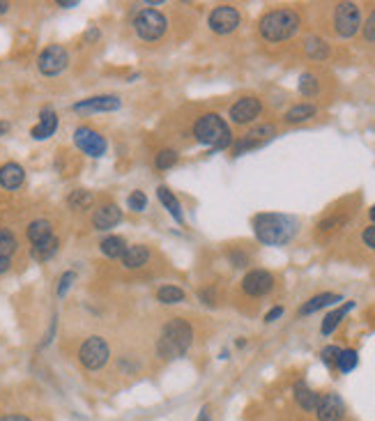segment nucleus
<instances>
[{"mask_svg": "<svg viewBox=\"0 0 375 421\" xmlns=\"http://www.w3.org/2000/svg\"><path fill=\"white\" fill-rule=\"evenodd\" d=\"M254 235L256 240L265 247H286L295 240L299 233V219L293 214H281V212H261L256 214L254 221Z\"/></svg>", "mask_w": 375, "mask_h": 421, "instance_id": "1", "label": "nucleus"}, {"mask_svg": "<svg viewBox=\"0 0 375 421\" xmlns=\"http://www.w3.org/2000/svg\"><path fill=\"white\" fill-rule=\"evenodd\" d=\"M302 28V14L295 7H274L258 19V35L270 42V44H281V42L293 39Z\"/></svg>", "mask_w": 375, "mask_h": 421, "instance_id": "2", "label": "nucleus"}, {"mask_svg": "<svg viewBox=\"0 0 375 421\" xmlns=\"http://www.w3.org/2000/svg\"><path fill=\"white\" fill-rule=\"evenodd\" d=\"M191 136L196 138L200 145L212 147L214 152L233 145V132H230V125L219 116V113H212V111L203 113V116H198L196 120H193Z\"/></svg>", "mask_w": 375, "mask_h": 421, "instance_id": "3", "label": "nucleus"}, {"mask_svg": "<svg viewBox=\"0 0 375 421\" xmlns=\"http://www.w3.org/2000/svg\"><path fill=\"white\" fill-rule=\"evenodd\" d=\"M357 203L359 198H345V201L336 203L334 208H329L327 212L318 219V224L313 226V238L320 244H327L336 238V235L343 233V228H348L357 212Z\"/></svg>", "mask_w": 375, "mask_h": 421, "instance_id": "4", "label": "nucleus"}, {"mask_svg": "<svg viewBox=\"0 0 375 421\" xmlns=\"http://www.w3.org/2000/svg\"><path fill=\"white\" fill-rule=\"evenodd\" d=\"M193 330L184 318H171L162 327L159 341H157V355L162 359H177L191 348Z\"/></svg>", "mask_w": 375, "mask_h": 421, "instance_id": "5", "label": "nucleus"}, {"mask_svg": "<svg viewBox=\"0 0 375 421\" xmlns=\"http://www.w3.org/2000/svg\"><path fill=\"white\" fill-rule=\"evenodd\" d=\"M362 7L359 3H336L331 10V30L336 33V37L341 39H352L362 30Z\"/></svg>", "mask_w": 375, "mask_h": 421, "instance_id": "6", "label": "nucleus"}, {"mask_svg": "<svg viewBox=\"0 0 375 421\" xmlns=\"http://www.w3.org/2000/svg\"><path fill=\"white\" fill-rule=\"evenodd\" d=\"M136 37L143 42H159L168 30V19L159 10H139L132 19Z\"/></svg>", "mask_w": 375, "mask_h": 421, "instance_id": "7", "label": "nucleus"}, {"mask_svg": "<svg viewBox=\"0 0 375 421\" xmlns=\"http://www.w3.org/2000/svg\"><path fill=\"white\" fill-rule=\"evenodd\" d=\"M111 359V348L104 337H88L78 348V361L88 370H102Z\"/></svg>", "mask_w": 375, "mask_h": 421, "instance_id": "8", "label": "nucleus"}, {"mask_svg": "<svg viewBox=\"0 0 375 421\" xmlns=\"http://www.w3.org/2000/svg\"><path fill=\"white\" fill-rule=\"evenodd\" d=\"M274 288H277V276H274L272 272H268V269H261V267L249 269V272L244 274L242 281H240V290L251 299L268 297L274 292Z\"/></svg>", "mask_w": 375, "mask_h": 421, "instance_id": "9", "label": "nucleus"}, {"mask_svg": "<svg viewBox=\"0 0 375 421\" xmlns=\"http://www.w3.org/2000/svg\"><path fill=\"white\" fill-rule=\"evenodd\" d=\"M265 106H263V99L256 97V95H244L240 97L237 102L230 104L228 109V118L230 123L237 125V127H249L254 125L258 118L263 116Z\"/></svg>", "mask_w": 375, "mask_h": 421, "instance_id": "10", "label": "nucleus"}, {"mask_svg": "<svg viewBox=\"0 0 375 421\" xmlns=\"http://www.w3.org/2000/svg\"><path fill=\"white\" fill-rule=\"evenodd\" d=\"M207 26L214 35H233L242 26V14L235 5H216L207 14Z\"/></svg>", "mask_w": 375, "mask_h": 421, "instance_id": "11", "label": "nucleus"}, {"mask_svg": "<svg viewBox=\"0 0 375 421\" xmlns=\"http://www.w3.org/2000/svg\"><path fill=\"white\" fill-rule=\"evenodd\" d=\"M277 125L272 123H263V125H256L251 127V129L247 134H242L240 138L233 141V145H230V150H233V154H244L249 152V150H256V147H263L265 143H270L274 136H277Z\"/></svg>", "mask_w": 375, "mask_h": 421, "instance_id": "12", "label": "nucleus"}, {"mask_svg": "<svg viewBox=\"0 0 375 421\" xmlns=\"http://www.w3.org/2000/svg\"><path fill=\"white\" fill-rule=\"evenodd\" d=\"M69 67V51L62 44H49L37 55V69L42 76H58Z\"/></svg>", "mask_w": 375, "mask_h": 421, "instance_id": "13", "label": "nucleus"}, {"mask_svg": "<svg viewBox=\"0 0 375 421\" xmlns=\"http://www.w3.org/2000/svg\"><path fill=\"white\" fill-rule=\"evenodd\" d=\"M74 145L81 150L83 154L92 156V159L104 156L106 150H108L106 136H102L97 129H92V127H88V125H81L74 129Z\"/></svg>", "mask_w": 375, "mask_h": 421, "instance_id": "14", "label": "nucleus"}, {"mask_svg": "<svg viewBox=\"0 0 375 421\" xmlns=\"http://www.w3.org/2000/svg\"><path fill=\"white\" fill-rule=\"evenodd\" d=\"M315 417H318V421H343V417H345L343 398L338 396L336 391L320 394L318 408H315Z\"/></svg>", "mask_w": 375, "mask_h": 421, "instance_id": "15", "label": "nucleus"}, {"mask_svg": "<svg viewBox=\"0 0 375 421\" xmlns=\"http://www.w3.org/2000/svg\"><path fill=\"white\" fill-rule=\"evenodd\" d=\"M120 106H122V99L118 95H95L76 102L71 109L76 113H111V111H118Z\"/></svg>", "mask_w": 375, "mask_h": 421, "instance_id": "16", "label": "nucleus"}, {"mask_svg": "<svg viewBox=\"0 0 375 421\" xmlns=\"http://www.w3.org/2000/svg\"><path fill=\"white\" fill-rule=\"evenodd\" d=\"M120 221H122V210L113 201H106V203L99 205L95 212H92L90 224H92L95 231H111V228L118 226Z\"/></svg>", "mask_w": 375, "mask_h": 421, "instance_id": "17", "label": "nucleus"}, {"mask_svg": "<svg viewBox=\"0 0 375 421\" xmlns=\"http://www.w3.org/2000/svg\"><path fill=\"white\" fill-rule=\"evenodd\" d=\"M55 129H58V116H55V111L51 109V106H44V109L40 111V123L30 129V136H33L35 141H46V138L53 136Z\"/></svg>", "mask_w": 375, "mask_h": 421, "instance_id": "18", "label": "nucleus"}, {"mask_svg": "<svg viewBox=\"0 0 375 421\" xmlns=\"http://www.w3.org/2000/svg\"><path fill=\"white\" fill-rule=\"evenodd\" d=\"M315 116H318V106H315L313 102H299L284 113V125H288V127L304 125V123H308V120H313Z\"/></svg>", "mask_w": 375, "mask_h": 421, "instance_id": "19", "label": "nucleus"}, {"mask_svg": "<svg viewBox=\"0 0 375 421\" xmlns=\"http://www.w3.org/2000/svg\"><path fill=\"white\" fill-rule=\"evenodd\" d=\"M338 302H343V295H338V292H320V295H313L311 299H306V302L299 306L297 316L299 318L311 316V313L320 311V309H327V306H334Z\"/></svg>", "mask_w": 375, "mask_h": 421, "instance_id": "20", "label": "nucleus"}, {"mask_svg": "<svg viewBox=\"0 0 375 421\" xmlns=\"http://www.w3.org/2000/svg\"><path fill=\"white\" fill-rule=\"evenodd\" d=\"M26 180V170L24 166H19L17 161H7L0 166V187L7 191H17Z\"/></svg>", "mask_w": 375, "mask_h": 421, "instance_id": "21", "label": "nucleus"}, {"mask_svg": "<svg viewBox=\"0 0 375 421\" xmlns=\"http://www.w3.org/2000/svg\"><path fill=\"white\" fill-rule=\"evenodd\" d=\"M302 48H304L306 58L313 62H324L331 55V46L327 44V39L320 37V35H308L304 39V44H302Z\"/></svg>", "mask_w": 375, "mask_h": 421, "instance_id": "22", "label": "nucleus"}, {"mask_svg": "<svg viewBox=\"0 0 375 421\" xmlns=\"http://www.w3.org/2000/svg\"><path fill=\"white\" fill-rule=\"evenodd\" d=\"M293 396H295V403H297L299 410L304 412H315V408H318V398L320 394H315V391L308 387V384L304 380H297L293 387Z\"/></svg>", "mask_w": 375, "mask_h": 421, "instance_id": "23", "label": "nucleus"}, {"mask_svg": "<svg viewBox=\"0 0 375 421\" xmlns=\"http://www.w3.org/2000/svg\"><path fill=\"white\" fill-rule=\"evenodd\" d=\"M120 260H122V267L125 269H141V267L148 265L150 249L146 244H129Z\"/></svg>", "mask_w": 375, "mask_h": 421, "instance_id": "24", "label": "nucleus"}, {"mask_svg": "<svg viewBox=\"0 0 375 421\" xmlns=\"http://www.w3.org/2000/svg\"><path fill=\"white\" fill-rule=\"evenodd\" d=\"M352 309H355V302H345L343 306H336L334 311H329L327 316H324L322 325H320V334H322V337H329V334H334L336 327L343 323V318L348 316Z\"/></svg>", "mask_w": 375, "mask_h": 421, "instance_id": "25", "label": "nucleus"}, {"mask_svg": "<svg viewBox=\"0 0 375 421\" xmlns=\"http://www.w3.org/2000/svg\"><path fill=\"white\" fill-rule=\"evenodd\" d=\"M157 198H159V203L168 210L171 217L175 219L180 226H184V212H182V205H180V201H177V196L173 194L168 187H164L162 184V187H157Z\"/></svg>", "mask_w": 375, "mask_h": 421, "instance_id": "26", "label": "nucleus"}, {"mask_svg": "<svg viewBox=\"0 0 375 421\" xmlns=\"http://www.w3.org/2000/svg\"><path fill=\"white\" fill-rule=\"evenodd\" d=\"M26 238L30 244H40V242L53 238V224L49 219H35L26 228Z\"/></svg>", "mask_w": 375, "mask_h": 421, "instance_id": "27", "label": "nucleus"}, {"mask_svg": "<svg viewBox=\"0 0 375 421\" xmlns=\"http://www.w3.org/2000/svg\"><path fill=\"white\" fill-rule=\"evenodd\" d=\"M297 90H299V95H302V97H306V99H315V97L320 95V90H322V81H320V76L315 74V71H304V74L299 76Z\"/></svg>", "mask_w": 375, "mask_h": 421, "instance_id": "28", "label": "nucleus"}, {"mask_svg": "<svg viewBox=\"0 0 375 421\" xmlns=\"http://www.w3.org/2000/svg\"><path fill=\"white\" fill-rule=\"evenodd\" d=\"M125 249H127V242L125 238H120V235H106V238L99 242V251H102L106 258H122Z\"/></svg>", "mask_w": 375, "mask_h": 421, "instance_id": "29", "label": "nucleus"}, {"mask_svg": "<svg viewBox=\"0 0 375 421\" xmlns=\"http://www.w3.org/2000/svg\"><path fill=\"white\" fill-rule=\"evenodd\" d=\"M58 247H60V240L55 238H49L44 242H40V244H33L30 247V256L35 260H40V262H44L49 258H53V256L58 253Z\"/></svg>", "mask_w": 375, "mask_h": 421, "instance_id": "30", "label": "nucleus"}, {"mask_svg": "<svg viewBox=\"0 0 375 421\" xmlns=\"http://www.w3.org/2000/svg\"><path fill=\"white\" fill-rule=\"evenodd\" d=\"M357 364H359V352L355 350V348H345V350H341V355H338L336 370L343 375H348L357 368Z\"/></svg>", "mask_w": 375, "mask_h": 421, "instance_id": "31", "label": "nucleus"}, {"mask_svg": "<svg viewBox=\"0 0 375 421\" xmlns=\"http://www.w3.org/2000/svg\"><path fill=\"white\" fill-rule=\"evenodd\" d=\"M92 201H95V196H92V191H88V189H76V191H71V194L67 196V205L71 210H76V212L90 210Z\"/></svg>", "mask_w": 375, "mask_h": 421, "instance_id": "32", "label": "nucleus"}, {"mask_svg": "<svg viewBox=\"0 0 375 421\" xmlns=\"http://www.w3.org/2000/svg\"><path fill=\"white\" fill-rule=\"evenodd\" d=\"M157 299H159L162 304H182L186 295L177 285H162V288L157 290Z\"/></svg>", "mask_w": 375, "mask_h": 421, "instance_id": "33", "label": "nucleus"}, {"mask_svg": "<svg viewBox=\"0 0 375 421\" xmlns=\"http://www.w3.org/2000/svg\"><path fill=\"white\" fill-rule=\"evenodd\" d=\"M17 249H19V242L14 238V233L7 231V228H0V253L12 258V253H17Z\"/></svg>", "mask_w": 375, "mask_h": 421, "instance_id": "34", "label": "nucleus"}, {"mask_svg": "<svg viewBox=\"0 0 375 421\" xmlns=\"http://www.w3.org/2000/svg\"><path fill=\"white\" fill-rule=\"evenodd\" d=\"M177 159H180V154L175 152V150H159L155 156V166L159 170H168V168L175 166Z\"/></svg>", "mask_w": 375, "mask_h": 421, "instance_id": "35", "label": "nucleus"}, {"mask_svg": "<svg viewBox=\"0 0 375 421\" xmlns=\"http://www.w3.org/2000/svg\"><path fill=\"white\" fill-rule=\"evenodd\" d=\"M127 208L134 210V212H143V210H146V208H148V196H146V191H141V189L132 191V194L127 196Z\"/></svg>", "mask_w": 375, "mask_h": 421, "instance_id": "36", "label": "nucleus"}, {"mask_svg": "<svg viewBox=\"0 0 375 421\" xmlns=\"http://www.w3.org/2000/svg\"><path fill=\"white\" fill-rule=\"evenodd\" d=\"M338 355H341V348H338V346H324L320 350V359H322V364L327 368H336Z\"/></svg>", "mask_w": 375, "mask_h": 421, "instance_id": "37", "label": "nucleus"}, {"mask_svg": "<svg viewBox=\"0 0 375 421\" xmlns=\"http://www.w3.org/2000/svg\"><path fill=\"white\" fill-rule=\"evenodd\" d=\"M362 35H364V39L369 42V44H375V10L369 14V19L362 24Z\"/></svg>", "mask_w": 375, "mask_h": 421, "instance_id": "38", "label": "nucleus"}, {"mask_svg": "<svg viewBox=\"0 0 375 421\" xmlns=\"http://www.w3.org/2000/svg\"><path fill=\"white\" fill-rule=\"evenodd\" d=\"M359 240H362V244L369 249V251H375V224L366 226L362 233H359Z\"/></svg>", "mask_w": 375, "mask_h": 421, "instance_id": "39", "label": "nucleus"}, {"mask_svg": "<svg viewBox=\"0 0 375 421\" xmlns=\"http://www.w3.org/2000/svg\"><path fill=\"white\" fill-rule=\"evenodd\" d=\"M74 279H76L74 272H64V274L60 276V281H58V297H64V295H67V290L71 288Z\"/></svg>", "mask_w": 375, "mask_h": 421, "instance_id": "40", "label": "nucleus"}, {"mask_svg": "<svg viewBox=\"0 0 375 421\" xmlns=\"http://www.w3.org/2000/svg\"><path fill=\"white\" fill-rule=\"evenodd\" d=\"M228 258H230V262H233L235 267H247V265H249V256H247V253L233 251V253H228Z\"/></svg>", "mask_w": 375, "mask_h": 421, "instance_id": "41", "label": "nucleus"}, {"mask_svg": "<svg viewBox=\"0 0 375 421\" xmlns=\"http://www.w3.org/2000/svg\"><path fill=\"white\" fill-rule=\"evenodd\" d=\"M284 316V306H274L268 313H265V323H274V320H279Z\"/></svg>", "mask_w": 375, "mask_h": 421, "instance_id": "42", "label": "nucleus"}, {"mask_svg": "<svg viewBox=\"0 0 375 421\" xmlns=\"http://www.w3.org/2000/svg\"><path fill=\"white\" fill-rule=\"evenodd\" d=\"M0 421H33L28 415H3Z\"/></svg>", "mask_w": 375, "mask_h": 421, "instance_id": "43", "label": "nucleus"}, {"mask_svg": "<svg viewBox=\"0 0 375 421\" xmlns=\"http://www.w3.org/2000/svg\"><path fill=\"white\" fill-rule=\"evenodd\" d=\"M10 265H12V258H7L5 253H0V274H5L7 269H10Z\"/></svg>", "mask_w": 375, "mask_h": 421, "instance_id": "44", "label": "nucleus"}, {"mask_svg": "<svg viewBox=\"0 0 375 421\" xmlns=\"http://www.w3.org/2000/svg\"><path fill=\"white\" fill-rule=\"evenodd\" d=\"M10 129H12V125L7 123V120H0V138L7 136V134H10Z\"/></svg>", "mask_w": 375, "mask_h": 421, "instance_id": "45", "label": "nucleus"}, {"mask_svg": "<svg viewBox=\"0 0 375 421\" xmlns=\"http://www.w3.org/2000/svg\"><path fill=\"white\" fill-rule=\"evenodd\" d=\"M58 7H64V10H71V7H78L76 0H58Z\"/></svg>", "mask_w": 375, "mask_h": 421, "instance_id": "46", "label": "nucleus"}, {"mask_svg": "<svg viewBox=\"0 0 375 421\" xmlns=\"http://www.w3.org/2000/svg\"><path fill=\"white\" fill-rule=\"evenodd\" d=\"M97 37H99V30H97V28H90L88 35H85V42H95Z\"/></svg>", "mask_w": 375, "mask_h": 421, "instance_id": "47", "label": "nucleus"}, {"mask_svg": "<svg viewBox=\"0 0 375 421\" xmlns=\"http://www.w3.org/2000/svg\"><path fill=\"white\" fill-rule=\"evenodd\" d=\"M198 421H210V408H203V412H200Z\"/></svg>", "mask_w": 375, "mask_h": 421, "instance_id": "48", "label": "nucleus"}, {"mask_svg": "<svg viewBox=\"0 0 375 421\" xmlns=\"http://www.w3.org/2000/svg\"><path fill=\"white\" fill-rule=\"evenodd\" d=\"M10 3H5V0H0V14H7V12H10Z\"/></svg>", "mask_w": 375, "mask_h": 421, "instance_id": "49", "label": "nucleus"}, {"mask_svg": "<svg viewBox=\"0 0 375 421\" xmlns=\"http://www.w3.org/2000/svg\"><path fill=\"white\" fill-rule=\"evenodd\" d=\"M369 219L373 221V224H375V205H373V208L369 210Z\"/></svg>", "mask_w": 375, "mask_h": 421, "instance_id": "50", "label": "nucleus"}]
</instances>
